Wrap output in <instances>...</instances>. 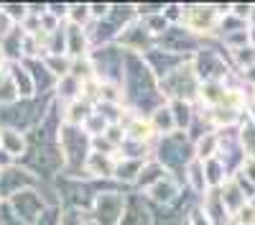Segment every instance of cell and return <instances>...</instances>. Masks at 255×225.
Listing matches in <instances>:
<instances>
[{"mask_svg": "<svg viewBox=\"0 0 255 225\" xmlns=\"http://www.w3.org/2000/svg\"><path fill=\"white\" fill-rule=\"evenodd\" d=\"M0 138H3L5 149L10 154H20V151H23V138H20L15 131H3V133H0Z\"/></svg>", "mask_w": 255, "mask_h": 225, "instance_id": "cell-1", "label": "cell"}, {"mask_svg": "<svg viewBox=\"0 0 255 225\" xmlns=\"http://www.w3.org/2000/svg\"><path fill=\"white\" fill-rule=\"evenodd\" d=\"M8 31H10V20L5 18V13H3V10H0V36H5Z\"/></svg>", "mask_w": 255, "mask_h": 225, "instance_id": "cell-2", "label": "cell"}]
</instances>
